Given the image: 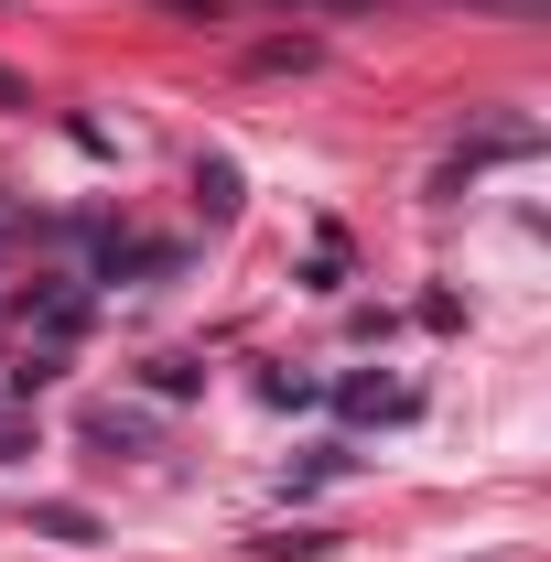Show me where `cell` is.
Returning a JSON list of instances; mask_svg holds the SVG:
<instances>
[{
  "instance_id": "cell-1",
  "label": "cell",
  "mask_w": 551,
  "mask_h": 562,
  "mask_svg": "<svg viewBox=\"0 0 551 562\" xmlns=\"http://www.w3.org/2000/svg\"><path fill=\"white\" fill-rule=\"evenodd\" d=\"M346 412L357 422H412V390L401 379H346Z\"/></svg>"
},
{
  "instance_id": "cell-2",
  "label": "cell",
  "mask_w": 551,
  "mask_h": 562,
  "mask_svg": "<svg viewBox=\"0 0 551 562\" xmlns=\"http://www.w3.org/2000/svg\"><path fill=\"white\" fill-rule=\"evenodd\" d=\"M195 206H206L216 227L238 216V162H216V151H206V162H195Z\"/></svg>"
},
{
  "instance_id": "cell-3",
  "label": "cell",
  "mask_w": 551,
  "mask_h": 562,
  "mask_svg": "<svg viewBox=\"0 0 551 562\" xmlns=\"http://www.w3.org/2000/svg\"><path fill=\"white\" fill-rule=\"evenodd\" d=\"M33 530H44V541H98V519L66 508V497H44V508H33Z\"/></svg>"
},
{
  "instance_id": "cell-4",
  "label": "cell",
  "mask_w": 551,
  "mask_h": 562,
  "mask_svg": "<svg viewBox=\"0 0 551 562\" xmlns=\"http://www.w3.org/2000/svg\"><path fill=\"white\" fill-rule=\"evenodd\" d=\"M249 552H271V562H325V530H260Z\"/></svg>"
},
{
  "instance_id": "cell-5",
  "label": "cell",
  "mask_w": 551,
  "mask_h": 562,
  "mask_svg": "<svg viewBox=\"0 0 551 562\" xmlns=\"http://www.w3.org/2000/svg\"><path fill=\"white\" fill-rule=\"evenodd\" d=\"M151 390H162V401H195L206 368H195V357H151Z\"/></svg>"
},
{
  "instance_id": "cell-6",
  "label": "cell",
  "mask_w": 551,
  "mask_h": 562,
  "mask_svg": "<svg viewBox=\"0 0 551 562\" xmlns=\"http://www.w3.org/2000/svg\"><path fill=\"white\" fill-rule=\"evenodd\" d=\"M22 443H33V432H22V422H0V465H11V454H22Z\"/></svg>"
},
{
  "instance_id": "cell-7",
  "label": "cell",
  "mask_w": 551,
  "mask_h": 562,
  "mask_svg": "<svg viewBox=\"0 0 551 562\" xmlns=\"http://www.w3.org/2000/svg\"><path fill=\"white\" fill-rule=\"evenodd\" d=\"M0 109H22V87H11V76H0Z\"/></svg>"
},
{
  "instance_id": "cell-8",
  "label": "cell",
  "mask_w": 551,
  "mask_h": 562,
  "mask_svg": "<svg viewBox=\"0 0 551 562\" xmlns=\"http://www.w3.org/2000/svg\"><path fill=\"white\" fill-rule=\"evenodd\" d=\"M0 227H11V206H0Z\"/></svg>"
},
{
  "instance_id": "cell-9",
  "label": "cell",
  "mask_w": 551,
  "mask_h": 562,
  "mask_svg": "<svg viewBox=\"0 0 551 562\" xmlns=\"http://www.w3.org/2000/svg\"><path fill=\"white\" fill-rule=\"evenodd\" d=\"M336 11H346V0H336Z\"/></svg>"
}]
</instances>
